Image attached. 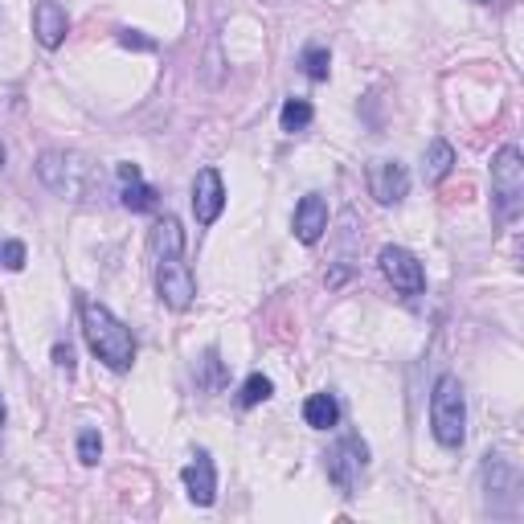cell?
Instances as JSON below:
<instances>
[{
	"mask_svg": "<svg viewBox=\"0 0 524 524\" xmlns=\"http://www.w3.org/2000/svg\"><path fill=\"white\" fill-rule=\"evenodd\" d=\"M78 316H82V332H86V344H91V353L115 369V373H127L131 361H136V336L127 332L123 320L111 316V308H103V303L78 295Z\"/></svg>",
	"mask_w": 524,
	"mask_h": 524,
	"instance_id": "1",
	"label": "cell"
},
{
	"mask_svg": "<svg viewBox=\"0 0 524 524\" xmlns=\"http://www.w3.org/2000/svg\"><path fill=\"white\" fill-rule=\"evenodd\" d=\"M430 430H434V439H439V447H447V451H459L467 439V398H463V385L455 373H443L434 381Z\"/></svg>",
	"mask_w": 524,
	"mask_h": 524,
	"instance_id": "2",
	"label": "cell"
},
{
	"mask_svg": "<svg viewBox=\"0 0 524 524\" xmlns=\"http://www.w3.org/2000/svg\"><path fill=\"white\" fill-rule=\"evenodd\" d=\"M492 201L500 222H516L524 209V156L512 144L492 156Z\"/></svg>",
	"mask_w": 524,
	"mask_h": 524,
	"instance_id": "3",
	"label": "cell"
},
{
	"mask_svg": "<svg viewBox=\"0 0 524 524\" xmlns=\"http://www.w3.org/2000/svg\"><path fill=\"white\" fill-rule=\"evenodd\" d=\"M328 479H332V488L340 496H357V484H361V475L369 467V447L361 434H344V439L328 451Z\"/></svg>",
	"mask_w": 524,
	"mask_h": 524,
	"instance_id": "4",
	"label": "cell"
},
{
	"mask_svg": "<svg viewBox=\"0 0 524 524\" xmlns=\"http://www.w3.org/2000/svg\"><path fill=\"white\" fill-rule=\"evenodd\" d=\"M377 262H381V275L393 283V291H402V295H422L426 291V271L406 246H381Z\"/></svg>",
	"mask_w": 524,
	"mask_h": 524,
	"instance_id": "5",
	"label": "cell"
},
{
	"mask_svg": "<svg viewBox=\"0 0 524 524\" xmlns=\"http://www.w3.org/2000/svg\"><path fill=\"white\" fill-rule=\"evenodd\" d=\"M156 291H160V299H164V308H172V312L193 308V299H197V279H193V271H189V262L164 258L160 271H156Z\"/></svg>",
	"mask_w": 524,
	"mask_h": 524,
	"instance_id": "6",
	"label": "cell"
},
{
	"mask_svg": "<svg viewBox=\"0 0 524 524\" xmlns=\"http://www.w3.org/2000/svg\"><path fill=\"white\" fill-rule=\"evenodd\" d=\"M226 209V185H222V172L217 168H201L193 177V217L197 226H213Z\"/></svg>",
	"mask_w": 524,
	"mask_h": 524,
	"instance_id": "7",
	"label": "cell"
},
{
	"mask_svg": "<svg viewBox=\"0 0 524 524\" xmlns=\"http://www.w3.org/2000/svg\"><path fill=\"white\" fill-rule=\"evenodd\" d=\"M369 193L381 205H398L410 193V172L402 160H373L369 164Z\"/></svg>",
	"mask_w": 524,
	"mask_h": 524,
	"instance_id": "8",
	"label": "cell"
},
{
	"mask_svg": "<svg viewBox=\"0 0 524 524\" xmlns=\"http://www.w3.org/2000/svg\"><path fill=\"white\" fill-rule=\"evenodd\" d=\"M115 177H119V205H123V209H131V213H148V209H156V197H160V193L144 181L140 164L123 160V164L115 168Z\"/></svg>",
	"mask_w": 524,
	"mask_h": 524,
	"instance_id": "9",
	"label": "cell"
},
{
	"mask_svg": "<svg viewBox=\"0 0 524 524\" xmlns=\"http://www.w3.org/2000/svg\"><path fill=\"white\" fill-rule=\"evenodd\" d=\"M328 222H332V213H328V201L320 197V193H308L299 205H295V238L303 242V246H316L320 238H324V230H328Z\"/></svg>",
	"mask_w": 524,
	"mask_h": 524,
	"instance_id": "10",
	"label": "cell"
},
{
	"mask_svg": "<svg viewBox=\"0 0 524 524\" xmlns=\"http://www.w3.org/2000/svg\"><path fill=\"white\" fill-rule=\"evenodd\" d=\"M181 479H185V492L197 508H209L217 500V467H213L209 451H197L193 463L181 471Z\"/></svg>",
	"mask_w": 524,
	"mask_h": 524,
	"instance_id": "11",
	"label": "cell"
},
{
	"mask_svg": "<svg viewBox=\"0 0 524 524\" xmlns=\"http://www.w3.org/2000/svg\"><path fill=\"white\" fill-rule=\"evenodd\" d=\"M66 13L54 5V0H37V9H33V37H37V46H46V50H58L62 41H66Z\"/></svg>",
	"mask_w": 524,
	"mask_h": 524,
	"instance_id": "12",
	"label": "cell"
},
{
	"mask_svg": "<svg viewBox=\"0 0 524 524\" xmlns=\"http://www.w3.org/2000/svg\"><path fill=\"white\" fill-rule=\"evenodd\" d=\"M82 164H74V156H66V152H41V160H37V177H41V185L46 189H54V193H74V172H78Z\"/></svg>",
	"mask_w": 524,
	"mask_h": 524,
	"instance_id": "13",
	"label": "cell"
},
{
	"mask_svg": "<svg viewBox=\"0 0 524 524\" xmlns=\"http://www.w3.org/2000/svg\"><path fill=\"white\" fill-rule=\"evenodd\" d=\"M148 246H152V254H156V262H164V258H181L185 254V230H181V222L172 213H164L160 222L152 226V238H148Z\"/></svg>",
	"mask_w": 524,
	"mask_h": 524,
	"instance_id": "14",
	"label": "cell"
},
{
	"mask_svg": "<svg viewBox=\"0 0 524 524\" xmlns=\"http://www.w3.org/2000/svg\"><path fill=\"white\" fill-rule=\"evenodd\" d=\"M451 168H455V148H451L447 140H430L426 160H422V177H426L430 185H439V181L451 177Z\"/></svg>",
	"mask_w": 524,
	"mask_h": 524,
	"instance_id": "15",
	"label": "cell"
},
{
	"mask_svg": "<svg viewBox=\"0 0 524 524\" xmlns=\"http://www.w3.org/2000/svg\"><path fill=\"white\" fill-rule=\"evenodd\" d=\"M303 422H308L312 430H332L336 422H340V406H336V398L324 389V393H312L308 402H303Z\"/></svg>",
	"mask_w": 524,
	"mask_h": 524,
	"instance_id": "16",
	"label": "cell"
},
{
	"mask_svg": "<svg viewBox=\"0 0 524 524\" xmlns=\"http://www.w3.org/2000/svg\"><path fill=\"white\" fill-rule=\"evenodd\" d=\"M312 119H316V111H312L308 99H287L283 111H279V127L287 131V136H295V131H308Z\"/></svg>",
	"mask_w": 524,
	"mask_h": 524,
	"instance_id": "17",
	"label": "cell"
},
{
	"mask_svg": "<svg viewBox=\"0 0 524 524\" xmlns=\"http://www.w3.org/2000/svg\"><path fill=\"white\" fill-rule=\"evenodd\" d=\"M275 393V381L271 377H262V373H250L246 381H242V393H238V406L242 410H254V406H262Z\"/></svg>",
	"mask_w": 524,
	"mask_h": 524,
	"instance_id": "18",
	"label": "cell"
},
{
	"mask_svg": "<svg viewBox=\"0 0 524 524\" xmlns=\"http://www.w3.org/2000/svg\"><path fill=\"white\" fill-rule=\"evenodd\" d=\"M197 385H205V389L226 385V365H222V353H217V348H205V357L197 361Z\"/></svg>",
	"mask_w": 524,
	"mask_h": 524,
	"instance_id": "19",
	"label": "cell"
},
{
	"mask_svg": "<svg viewBox=\"0 0 524 524\" xmlns=\"http://www.w3.org/2000/svg\"><path fill=\"white\" fill-rule=\"evenodd\" d=\"M299 66H303V74H308L312 82H328V74H332V54H328V46H308L299 54Z\"/></svg>",
	"mask_w": 524,
	"mask_h": 524,
	"instance_id": "20",
	"label": "cell"
},
{
	"mask_svg": "<svg viewBox=\"0 0 524 524\" xmlns=\"http://www.w3.org/2000/svg\"><path fill=\"white\" fill-rule=\"evenodd\" d=\"M99 455H103V439H99V430H82V434H78V459H82L86 467H95V463H99Z\"/></svg>",
	"mask_w": 524,
	"mask_h": 524,
	"instance_id": "21",
	"label": "cell"
},
{
	"mask_svg": "<svg viewBox=\"0 0 524 524\" xmlns=\"http://www.w3.org/2000/svg\"><path fill=\"white\" fill-rule=\"evenodd\" d=\"M119 46H123V50H140V54H152V50H156V41H152V37H144L140 29H119Z\"/></svg>",
	"mask_w": 524,
	"mask_h": 524,
	"instance_id": "22",
	"label": "cell"
},
{
	"mask_svg": "<svg viewBox=\"0 0 524 524\" xmlns=\"http://www.w3.org/2000/svg\"><path fill=\"white\" fill-rule=\"evenodd\" d=\"M0 262L9 271H25V242H0Z\"/></svg>",
	"mask_w": 524,
	"mask_h": 524,
	"instance_id": "23",
	"label": "cell"
},
{
	"mask_svg": "<svg viewBox=\"0 0 524 524\" xmlns=\"http://www.w3.org/2000/svg\"><path fill=\"white\" fill-rule=\"evenodd\" d=\"M54 361H58V369L66 377H74V348L70 344H54Z\"/></svg>",
	"mask_w": 524,
	"mask_h": 524,
	"instance_id": "24",
	"label": "cell"
},
{
	"mask_svg": "<svg viewBox=\"0 0 524 524\" xmlns=\"http://www.w3.org/2000/svg\"><path fill=\"white\" fill-rule=\"evenodd\" d=\"M0 426H5V398H0Z\"/></svg>",
	"mask_w": 524,
	"mask_h": 524,
	"instance_id": "25",
	"label": "cell"
},
{
	"mask_svg": "<svg viewBox=\"0 0 524 524\" xmlns=\"http://www.w3.org/2000/svg\"><path fill=\"white\" fill-rule=\"evenodd\" d=\"M0 168H5V144H0Z\"/></svg>",
	"mask_w": 524,
	"mask_h": 524,
	"instance_id": "26",
	"label": "cell"
}]
</instances>
